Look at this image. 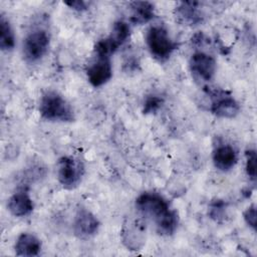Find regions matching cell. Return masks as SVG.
Returning <instances> with one entry per match:
<instances>
[{"instance_id": "obj_16", "label": "cell", "mask_w": 257, "mask_h": 257, "mask_svg": "<svg viewBox=\"0 0 257 257\" xmlns=\"http://www.w3.org/2000/svg\"><path fill=\"white\" fill-rule=\"evenodd\" d=\"M15 47V34L13 28L4 15L0 17V48L3 51H11Z\"/></svg>"}, {"instance_id": "obj_7", "label": "cell", "mask_w": 257, "mask_h": 257, "mask_svg": "<svg viewBox=\"0 0 257 257\" xmlns=\"http://www.w3.org/2000/svg\"><path fill=\"white\" fill-rule=\"evenodd\" d=\"M210 111L221 118H234L240 111V106L234 96L227 90L216 88L209 91Z\"/></svg>"}, {"instance_id": "obj_11", "label": "cell", "mask_w": 257, "mask_h": 257, "mask_svg": "<svg viewBox=\"0 0 257 257\" xmlns=\"http://www.w3.org/2000/svg\"><path fill=\"white\" fill-rule=\"evenodd\" d=\"M8 211L15 217L28 216L34 209V203L26 187L19 188L7 201Z\"/></svg>"}, {"instance_id": "obj_4", "label": "cell", "mask_w": 257, "mask_h": 257, "mask_svg": "<svg viewBox=\"0 0 257 257\" xmlns=\"http://www.w3.org/2000/svg\"><path fill=\"white\" fill-rule=\"evenodd\" d=\"M84 175V166L81 161L70 157H61L57 162V180L66 190L75 189Z\"/></svg>"}, {"instance_id": "obj_14", "label": "cell", "mask_w": 257, "mask_h": 257, "mask_svg": "<svg viewBox=\"0 0 257 257\" xmlns=\"http://www.w3.org/2000/svg\"><path fill=\"white\" fill-rule=\"evenodd\" d=\"M176 17L184 25H197L203 20V15L199 9V3L194 1L180 2L176 8Z\"/></svg>"}, {"instance_id": "obj_13", "label": "cell", "mask_w": 257, "mask_h": 257, "mask_svg": "<svg viewBox=\"0 0 257 257\" xmlns=\"http://www.w3.org/2000/svg\"><path fill=\"white\" fill-rule=\"evenodd\" d=\"M41 249L40 239L31 233L20 234L14 245V251L17 256H38Z\"/></svg>"}, {"instance_id": "obj_17", "label": "cell", "mask_w": 257, "mask_h": 257, "mask_svg": "<svg viewBox=\"0 0 257 257\" xmlns=\"http://www.w3.org/2000/svg\"><path fill=\"white\" fill-rule=\"evenodd\" d=\"M131 36V27L130 25L124 21H116L114 22L110 34L107 36V38L117 47L121 46Z\"/></svg>"}, {"instance_id": "obj_12", "label": "cell", "mask_w": 257, "mask_h": 257, "mask_svg": "<svg viewBox=\"0 0 257 257\" xmlns=\"http://www.w3.org/2000/svg\"><path fill=\"white\" fill-rule=\"evenodd\" d=\"M212 161L217 170L221 172H228L237 164L238 155L231 145L221 144L213 150Z\"/></svg>"}, {"instance_id": "obj_2", "label": "cell", "mask_w": 257, "mask_h": 257, "mask_svg": "<svg viewBox=\"0 0 257 257\" xmlns=\"http://www.w3.org/2000/svg\"><path fill=\"white\" fill-rule=\"evenodd\" d=\"M41 117L52 122H72L75 119L71 104L57 91H45L39 101Z\"/></svg>"}, {"instance_id": "obj_3", "label": "cell", "mask_w": 257, "mask_h": 257, "mask_svg": "<svg viewBox=\"0 0 257 257\" xmlns=\"http://www.w3.org/2000/svg\"><path fill=\"white\" fill-rule=\"evenodd\" d=\"M146 43L151 55L158 61H166L177 48L168 30L160 25L151 26L146 34Z\"/></svg>"}, {"instance_id": "obj_8", "label": "cell", "mask_w": 257, "mask_h": 257, "mask_svg": "<svg viewBox=\"0 0 257 257\" xmlns=\"http://www.w3.org/2000/svg\"><path fill=\"white\" fill-rule=\"evenodd\" d=\"M189 67L192 74L199 80L211 81L217 70V62L215 58L203 51L193 53L189 60Z\"/></svg>"}, {"instance_id": "obj_1", "label": "cell", "mask_w": 257, "mask_h": 257, "mask_svg": "<svg viewBox=\"0 0 257 257\" xmlns=\"http://www.w3.org/2000/svg\"><path fill=\"white\" fill-rule=\"evenodd\" d=\"M138 213L150 219L160 235L170 236L175 233L179 225V214L172 209L169 202L155 192H144L135 203Z\"/></svg>"}, {"instance_id": "obj_19", "label": "cell", "mask_w": 257, "mask_h": 257, "mask_svg": "<svg viewBox=\"0 0 257 257\" xmlns=\"http://www.w3.org/2000/svg\"><path fill=\"white\" fill-rule=\"evenodd\" d=\"M226 210H227V203L223 200L216 199L212 201L209 205V216L213 220L221 221L226 217Z\"/></svg>"}, {"instance_id": "obj_20", "label": "cell", "mask_w": 257, "mask_h": 257, "mask_svg": "<svg viewBox=\"0 0 257 257\" xmlns=\"http://www.w3.org/2000/svg\"><path fill=\"white\" fill-rule=\"evenodd\" d=\"M246 157V162H245V171L247 176L249 177V179L253 182L256 181V176H257V155L255 150H251L249 149L248 151H246L245 154Z\"/></svg>"}, {"instance_id": "obj_22", "label": "cell", "mask_w": 257, "mask_h": 257, "mask_svg": "<svg viewBox=\"0 0 257 257\" xmlns=\"http://www.w3.org/2000/svg\"><path fill=\"white\" fill-rule=\"evenodd\" d=\"M65 5L75 11H84L87 9V3L82 0H75V1H65Z\"/></svg>"}, {"instance_id": "obj_21", "label": "cell", "mask_w": 257, "mask_h": 257, "mask_svg": "<svg viewBox=\"0 0 257 257\" xmlns=\"http://www.w3.org/2000/svg\"><path fill=\"white\" fill-rule=\"evenodd\" d=\"M243 218L245 223L253 230L256 231L257 218H256V206L255 204L250 205L243 213Z\"/></svg>"}, {"instance_id": "obj_15", "label": "cell", "mask_w": 257, "mask_h": 257, "mask_svg": "<svg viewBox=\"0 0 257 257\" xmlns=\"http://www.w3.org/2000/svg\"><path fill=\"white\" fill-rule=\"evenodd\" d=\"M131 21L136 25H143L155 17L154 4L149 1H134L130 4Z\"/></svg>"}, {"instance_id": "obj_5", "label": "cell", "mask_w": 257, "mask_h": 257, "mask_svg": "<svg viewBox=\"0 0 257 257\" xmlns=\"http://www.w3.org/2000/svg\"><path fill=\"white\" fill-rule=\"evenodd\" d=\"M50 36L44 29H36L29 32L23 40L22 53L26 61H39L47 52Z\"/></svg>"}, {"instance_id": "obj_6", "label": "cell", "mask_w": 257, "mask_h": 257, "mask_svg": "<svg viewBox=\"0 0 257 257\" xmlns=\"http://www.w3.org/2000/svg\"><path fill=\"white\" fill-rule=\"evenodd\" d=\"M121 241L130 250H141L146 242V224L142 216H128L122 224Z\"/></svg>"}, {"instance_id": "obj_10", "label": "cell", "mask_w": 257, "mask_h": 257, "mask_svg": "<svg viewBox=\"0 0 257 257\" xmlns=\"http://www.w3.org/2000/svg\"><path fill=\"white\" fill-rule=\"evenodd\" d=\"M86 76L93 87H99L108 82L112 76L110 58L96 57V60L87 67Z\"/></svg>"}, {"instance_id": "obj_9", "label": "cell", "mask_w": 257, "mask_h": 257, "mask_svg": "<svg viewBox=\"0 0 257 257\" xmlns=\"http://www.w3.org/2000/svg\"><path fill=\"white\" fill-rule=\"evenodd\" d=\"M100 227L98 218L87 209H79L73 219L72 229L74 235L79 239H89L93 237Z\"/></svg>"}, {"instance_id": "obj_18", "label": "cell", "mask_w": 257, "mask_h": 257, "mask_svg": "<svg viewBox=\"0 0 257 257\" xmlns=\"http://www.w3.org/2000/svg\"><path fill=\"white\" fill-rule=\"evenodd\" d=\"M165 100L163 97H161L160 95L157 94H151L148 95L143 103V112L145 114H153L158 112L163 104H164Z\"/></svg>"}]
</instances>
